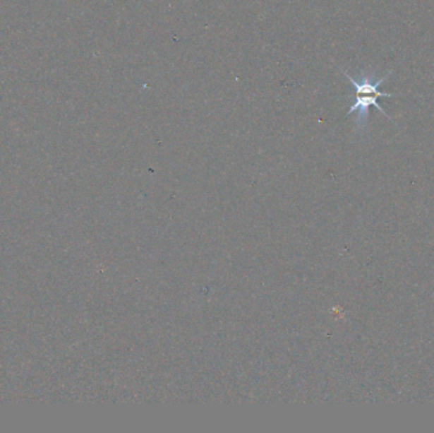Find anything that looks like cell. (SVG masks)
<instances>
[{"mask_svg":"<svg viewBox=\"0 0 434 433\" xmlns=\"http://www.w3.org/2000/svg\"><path fill=\"white\" fill-rule=\"evenodd\" d=\"M343 74L349 79V82L352 83L353 87L356 88L354 103H353L352 107L349 108L346 116L352 114L356 111L358 112L357 113V129H363L367 125L371 106H375L384 116L390 119L389 114L385 112L384 108L378 105V98H380V97H394V95L381 93L378 90V87L381 85V83H384L390 76L391 73H389L387 76L380 78V79H376V76L373 74H366V73H362L358 79L349 76L344 70H343Z\"/></svg>","mask_w":434,"mask_h":433,"instance_id":"6da1fadb","label":"cell"}]
</instances>
